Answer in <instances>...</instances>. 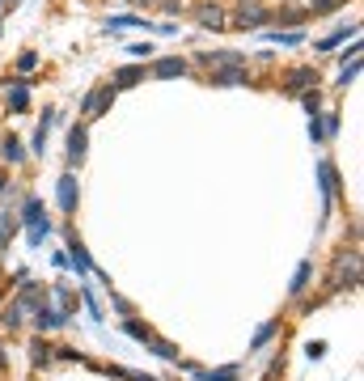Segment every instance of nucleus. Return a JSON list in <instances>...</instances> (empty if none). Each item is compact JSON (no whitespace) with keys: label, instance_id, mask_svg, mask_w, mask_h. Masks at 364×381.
Segmentation results:
<instances>
[{"label":"nucleus","instance_id":"nucleus-1","mask_svg":"<svg viewBox=\"0 0 364 381\" xmlns=\"http://www.w3.org/2000/svg\"><path fill=\"white\" fill-rule=\"evenodd\" d=\"M360 280V259H356V250H348V254H339L335 259V271H331V288L339 293V288H352Z\"/></svg>","mask_w":364,"mask_h":381},{"label":"nucleus","instance_id":"nucleus-2","mask_svg":"<svg viewBox=\"0 0 364 381\" xmlns=\"http://www.w3.org/2000/svg\"><path fill=\"white\" fill-rule=\"evenodd\" d=\"M21 216H25V225H30V246H38V242L47 238V229H51L47 216H42V204H38V199H25V212H21Z\"/></svg>","mask_w":364,"mask_h":381},{"label":"nucleus","instance_id":"nucleus-3","mask_svg":"<svg viewBox=\"0 0 364 381\" xmlns=\"http://www.w3.org/2000/svg\"><path fill=\"white\" fill-rule=\"evenodd\" d=\"M212 81H216V85H242V81H246V59L212 64Z\"/></svg>","mask_w":364,"mask_h":381},{"label":"nucleus","instance_id":"nucleus-4","mask_svg":"<svg viewBox=\"0 0 364 381\" xmlns=\"http://www.w3.org/2000/svg\"><path fill=\"white\" fill-rule=\"evenodd\" d=\"M110 102H115V89H110V85H106V89H93V93L81 102V115H85V119H98Z\"/></svg>","mask_w":364,"mask_h":381},{"label":"nucleus","instance_id":"nucleus-5","mask_svg":"<svg viewBox=\"0 0 364 381\" xmlns=\"http://www.w3.org/2000/svg\"><path fill=\"white\" fill-rule=\"evenodd\" d=\"M267 17H271V13H263L259 0H242V4H237V25H242V30H259Z\"/></svg>","mask_w":364,"mask_h":381},{"label":"nucleus","instance_id":"nucleus-6","mask_svg":"<svg viewBox=\"0 0 364 381\" xmlns=\"http://www.w3.org/2000/svg\"><path fill=\"white\" fill-rule=\"evenodd\" d=\"M85 144H89L85 127H72V131H68V161H72V165H81V161H85Z\"/></svg>","mask_w":364,"mask_h":381},{"label":"nucleus","instance_id":"nucleus-7","mask_svg":"<svg viewBox=\"0 0 364 381\" xmlns=\"http://www.w3.org/2000/svg\"><path fill=\"white\" fill-rule=\"evenodd\" d=\"M314 81H318V72H314V68H293V72H288V85H284V89H288V93H301V89H310Z\"/></svg>","mask_w":364,"mask_h":381},{"label":"nucleus","instance_id":"nucleus-8","mask_svg":"<svg viewBox=\"0 0 364 381\" xmlns=\"http://www.w3.org/2000/svg\"><path fill=\"white\" fill-rule=\"evenodd\" d=\"M34 322H38V331H55V327H64V314L59 310H47L42 301L34 305Z\"/></svg>","mask_w":364,"mask_h":381},{"label":"nucleus","instance_id":"nucleus-9","mask_svg":"<svg viewBox=\"0 0 364 381\" xmlns=\"http://www.w3.org/2000/svg\"><path fill=\"white\" fill-rule=\"evenodd\" d=\"M153 72H157L161 81H170V76H182V72H187V59H178V55H170V59H157V64H153Z\"/></svg>","mask_w":364,"mask_h":381},{"label":"nucleus","instance_id":"nucleus-10","mask_svg":"<svg viewBox=\"0 0 364 381\" xmlns=\"http://www.w3.org/2000/svg\"><path fill=\"white\" fill-rule=\"evenodd\" d=\"M59 208H64V212H72V208H76V178H72V174H64V178H59Z\"/></svg>","mask_w":364,"mask_h":381},{"label":"nucleus","instance_id":"nucleus-11","mask_svg":"<svg viewBox=\"0 0 364 381\" xmlns=\"http://www.w3.org/2000/svg\"><path fill=\"white\" fill-rule=\"evenodd\" d=\"M199 21L212 25V30H225V13H221V4H199Z\"/></svg>","mask_w":364,"mask_h":381},{"label":"nucleus","instance_id":"nucleus-12","mask_svg":"<svg viewBox=\"0 0 364 381\" xmlns=\"http://www.w3.org/2000/svg\"><path fill=\"white\" fill-rule=\"evenodd\" d=\"M0 153H4V161H8V165H17V161L25 157V148H21V140H17V136H8V140L0 144Z\"/></svg>","mask_w":364,"mask_h":381},{"label":"nucleus","instance_id":"nucleus-13","mask_svg":"<svg viewBox=\"0 0 364 381\" xmlns=\"http://www.w3.org/2000/svg\"><path fill=\"white\" fill-rule=\"evenodd\" d=\"M136 81H144V68H119V72H115V85H119V89H127V85H136Z\"/></svg>","mask_w":364,"mask_h":381},{"label":"nucleus","instance_id":"nucleus-14","mask_svg":"<svg viewBox=\"0 0 364 381\" xmlns=\"http://www.w3.org/2000/svg\"><path fill=\"white\" fill-rule=\"evenodd\" d=\"M25 310H30V305H25V301H13V305H4V318H0V322H4V327H8V331H13V327H17V322H21V314H25Z\"/></svg>","mask_w":364,"mask_h":381},{"label":"nucleus","instance_id":"nucleus-15","mask_svg":"<svg viewBox=\"0 0 364 381\" xmlns=\"http://www.w3.org/2000/svg\"><path fill=\"white\" fill-rule=\"evenodd\" d=\"M305 284H310V263H301V267H297V276H293L288 293H293V297H301V293H305Z\"/></svg>","mask_w":364,"mask_h":381},{"label":"nucleus","instance_id":"nucleus-16","mask_svg":"<svg viewBox=\"0 0 364 381\" xmlns=\"http://www.w3.org/2000/svg\"><path fill=\"white\" fill-rule=\"evenodd\" d=\"M72 263H76V271H93V263H89V254H85L81 242H72Z\"/></svg>","mask_w":364,"mask_h":381},{"label":"nucleus","instance_id":"nucleus-17","mask_svg":"<svg viewBox=\"0 0 364 381\" xmlns=\"http://www.w3.org/2000/svg\"><path fill=\"white\" fill-rule=\"evenodd\" d=\"M51 352H55V348H47L42 339H38V344H30V361H34V365H47V361H51Z\"/></svg>","mask_w":364,"mask_h":381},{"label":"nucleus","instance_id":"nucleus-18","mask_svg":"<svg viewBox=\"0 0 364 381\" xmlns=\"http://www.w3.org/2000/svg\"><path fill=\"white\" fill-rule=\"evenodd\" d=\"M25 102H30L25 85H13V93H8V106H13V110H25Z\"/></svg>","mask_w":364,"mask_h":381},{"label":"nucleus","instance_id":"nucleus-19","mask_svg":"<svg viewBox=\"0 0 364 381\" xmlns=\"http://www.w3.org/2000/svg\"><path fill=\"white\" fill-rule=\"evenodd\" d=\"M148 344H153V352H157V356H165V361H178V348H174V344H165V339H148Z\"/></svg>","mask_w":364,"mask_h":381},{"label":"nucleus","instance_id":"nucleus-20","mask_svg":"<svg viewBox=\"0 0 364 381\" xmlns=\"http://www.w3.org/2000/svg\"><path fill=\"white\" fill-rule=\"evenodd\" d=\"M199 381H237V369H216V373H195Z\"/></svg>","mask_w":364,"mask_h":381},{"label":"nucleus","instance_id":"nucleus-21","mask_svg":"<svg viewBox=\"0 0 364 381\" xmlns=\"http://www.w3.org/2000/svg\"><path fill=\"white\" fill-rule=\"evenodd\" d=\"M356 76H360V59L352 55V64H344V76H339V85H352Z\"/></svg>","mask_w":364,"mask_h":381},{"label":"nucleus","instance_id":"nucleus-22","mask_svg":"<svg viewBox=\"0 0 364 381\" xmlns=\"http://www.w3.org/2000/svg\"><path fill=\"white\" fill-rule=\"evenodd\" d=\"M322 191L335 195V165H331V161H322Z\"/></svg>","mask_w":364,"mask_h":381},{"label":"nucleus","instance_id":"nucleus-23","mask_svg":"<svg viewBox=\"0 0 364 381\" xmlns=\"http://www.w3.org/2000/svg\"><path fill=\"white\" fill-rule=\"evenodd\" d=\"M276 17H280L284 25H297V21H305L310 13H301V8H284V13H276Z\"/></svg>","mask_w":364,"mask_h":381},{"label":"nucleus","instance_id":"nucleus-24","mask_svg":"<svg viewBox=\"0 0 364 381\" xmlns=\"http://www.w3.org/2000/svg\"><path fill=\"white\" fill-rule=\"evenodd\" d=\"M127 335H131V339H140V344H148V339H153V331H148V327H140V322H127Z\"/></svg>","mask_w":364,"mask_h":381},{"label":"nucleus","instance_id":"nucleus-25","mask_svg":"<svg viewBox=\"0 0 364 381\" xmlns=\"http://www.w3.org/2000/svg\"><path fill=\"white\" fill-rule=\"evenodd\" d=\"M276 331H280V322H267V327H263V331L254 335V348H263V344H267V339H271Z\"/></svg>","mask_w":364,"mask_h":381},{"label":"nucleus","instance_id":"nucleus-26","mask_svg":"<svg viewBox=\"0 0 364 381\" xmlns=\"http://www.w3.org/2000/svg\"><path fill=\"white\" fill-rule=\"evenodd\" d=\"M344 38H348V30H339V34H331V38H327V42H322V47H318V51H335V47H339V42H344Z\"/></svg>","mask_w":364,"mask_h":381},{"label":"nucleus","instance_id":"nucleus-27","mask_svg":"<svg viewBox=\"0 0 364 381\" xmlns=\"http://www.w3.org/2000/svg\"><path fill=\"white\" fill-rule=\"evenodd\" d=\"M339 131V115H327V123H322V136H335Z\"/></svg>","mask_w":364,"mask_h":381},{"label":"nucleus","instance_id":"nucleus-28","mask_svg":"<svg viewBox=\"0 0 364 381\" xmlns=\"http://www.w3.org/2000/svg\"><path fill=\"white\" fill-rule=\"evenodd\" d=\"M335 4H344V0H314V13H327V8H335Z\"/></svg>","mask_w":364,"mask_h":381},{"label":"nucleus","instance_id":"nucleus-29","mask_svg":"<svg viewBox=\"0 0 364 381\" xmlns=\"http://www.w3.org/2000/svg\"><path fill=\"white\" fill-rule=\"evenodd\" d=\"M0 352H4V348H0ZM0 365H4V356H0Z\"/></svg>","mask_w":364,"mask_h":381},{"label":"nucleus","instance_id":"nucleus-30","mask_svg":"<svg viewBox=\"0 0 364 381\" xmlns=\"http://www.w3.org/2000/svg\"><path fill=\"white\" fill-rule=\"evenodd\" d=\"M136 4H140V0H136ZM144 4H148V0H144Z\"/></svg>","mask_w":364,"mask_h":381}]
</instances>
